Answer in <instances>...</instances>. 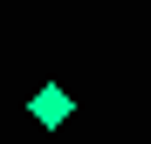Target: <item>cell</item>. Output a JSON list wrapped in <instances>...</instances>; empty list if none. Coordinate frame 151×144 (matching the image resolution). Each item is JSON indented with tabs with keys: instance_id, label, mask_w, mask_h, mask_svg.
Returning <instances> with one entry per match:
<instances>
[{
	"instance_id": "6da1fadb",
	"label": "cell",
	"mask_w": 151,
	"mask_h": 144,
	"mask_svg": "<svg viewBox=\"0 0 151 144\" xmlns=\"http://www.w3.org/2000/svg\"><path fill=\"white\" fill-rule=\"evenodd\" d=\"M28 117H35V124H41V130H62V124H69V117H76V96H69L62 82H41V89L28 96Z\"/></svg>"
}]
</instances>
